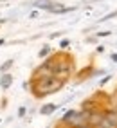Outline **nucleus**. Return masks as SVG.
I'll return each mask as SVG.
<instances>
[{
	"instance_id": "16",
	"label": "nucleus",
	"mask_w": 117,
	"mask_h": 128,
	"mask_svg": "<svg viewBox=\"0 0 117 128\" xmlns=\"http://www.w3.org/2000/svg\"><path fill=\"white\" fill-rule=\"evenodd\" d=\"M94 128H105V126H94Z\"/></svg>"
},
{
	"instance_id": "8",
	"label": "nucleus",
	"mask_w": 117,
	"mask_h": 128,
	"mask_svg": "<svg viewBox=\"0 0 117 128\" xmlns=\"http://www.w3.org/2000/svg\"><path fill=\"white\" fill-rule=\"evenodd\" d=\"M16 117H18V119H25L27 117V108L25 106H20L18 112H16Z\"/></svg>"
},
{
	"instance_id": "4",
	"label": "nucleus",
	"mask_w": 117,
	"mask_h": 128,
	"mask_svg": "<svg viewBox=\"0 0 117 128\" xmlns=\"http://www.w3.org/2000/svg\"><path fill=\"white\" fill-rule=\"evenodd\" d=\"M13 74L11 72H4V74H0V88H2L4 92L7 88H11V85H13Z\"/></svg>"
},
{
	"instance_id": "15",
	"label": "nucleus",
	"mask_w": 117,
	"mask_h": 128,
	"mask_svg": "<svg viewBox=\"0 0 117 128\" xmlns=\"http://www.w3.org/2000/svg\"><path fill=\"white\" fill-rule=\"evenodd\" d=\"M110 58H112V62H117V54H112Z\"/></svg>"
},
{
	"instance_id": "10",
	"label": "nucleus",
	"mask_w": 117,
	"mask_h": 128,
	"mask_svg": "<svg viewBox=\"0 0 117 128\" xmlns=\"http://www.w3.org/2000/svg\"><path fill=\"white\" fill-rule=\"evenodd\" d=\"M61 34H63V31H54V32H51V34H49V38L52 40V38H58V36H61Z\"/></svg>"
},
{
	"instance_id": "2",
	"label": "nucleus",
	"mask_w": 117,
	"mask_h": 128,
	"mask_svg": "<svg viewBox=\"0 0 117 128\" xmlns=\"http://www.w3.org/2000/svg\"><path fill=\"white\" fill-rule=\"evenodd\" d=\"M32 6L36 9H43L47 13H52V14H67V13H72L78 9V7H65L58 0H36V2H32Z\"/></svg>"
},
{
	"instance_id": "17",
	"label": "nucleus",
	"mask_w": 117,
	"mask_h": 128,
	"mask_svg": "<svg viewBox=\"0 0 117 128\" xmlns=\"http://www.w3.org/2000/svg\"><path fill=\"white\" fill-rule=\"evenodd\" d=\"M0 2H9V0H0Z\"/></svg>"
},
{
	"instance_id": "6",
	"label": "nucleus",
	"mask_w": 117,
	"mask_h": 128,
	"mask_svg": "<svg viewBox=\"0 0 117 128\" xmlns=\"http://www.w3.org/2000/svg\"><path fill=\"white\" fill-rule=\"evenodd\" d=\"M51 54H52V47L51 45H43V47L40 49V52H38V58L40 60H45V58H49Z\"/></svg>"
},
{
	"instance_id": "11",
	"label": "nucleus",
	"mask_w": 117,
	"mask_h": 128,
	"mask_svg": "<svg viewBox=\"0 0 117 128\" xmlns=\"http://www.w3.org/2000/svg\"><path fill=\"white\" fill-rule=\"evenodd\" d=\"M99 36H110V31H101V32H97L96 38H99Z\"/></svg>"
},
{
	"instance_id": "13",
	"label": "nucleus",
	"mask_w": 117,
	"mask_h": 128,
	"mask_svg": "<svg viewBox=\"0 0 117 128\" xmlns=\"http://www.w3.org/2000/svg\"><path fill=\"white\" fill-rule=\"evenodd\" d=\"M108 81H110V76H106V78H103V80H101V85H105V83H108Z\"/></svg>"
},
{
	"instance_id": "1",
	"label": "nucleus",
	"mask_w": 117,
	"mask_h": 128,
	"mask_svg": "<svg viewBox=\"0 0 117 128\" xmlns=\"http://www.w3.org/2000/svg\"><path fill=\"white\" fill-rule=\"evenodd\" d=\"M65 87V80L58 78V76H45V78H36L29 80V90L32 92V96L36 99H41L45 96L60 92Z\"/></svg>"
},
{
	"instance_id": "12",
	"label": "nucleus",
	"mask_w": 117,
	"mask_h": 128,
	"mask_svg": "<svg viewBox=\"0 0 117 128\" xmlns=\"http://www.w3.org/2000/svg\"><path fill=\"white\" fill-rule=\"evenodd\" d=\"M29 18H38V11H31L29 13Z\"/></svg>"
},
{
	"instance_id": "9",
	"label": "nucleus",
	"mask_w": 117,
	"mask_h": 128,
	"mask_svg": "<svg viewBox=\"0 0 117 128\" xmlns=\"http://www.w3.org/2000/svg\"><path fill=\"white\" fill-rule=\"evenodd\" d=\"M69 45H70V40H67V38L60 42V47H61V49H67V47H69Z\"/></svg>"
},
{
	"instance_id": "3",
	"label": "nucleus",
	"mask_w": 117,
	"mask_h": 128,
	"mask_svg": "<svg viewBox=\"0 0 117 128\" xmlns=\"http://www.w3.org/2000/svg\"><path fill=\"white\" fill-rule=\"evenodd\" d=\"M99 126L105 128H117V110H110V112L103 114V121Z\"/></svg>"
},
{
	"instance_id": "7",
	"label": "nucleus",
	"mask_w": 117,
	"mask_h": 128,
	"mask_svg": "<svg viewBox=\"0 0 117 128\" xmlns=\"http://www.w3.org/2000/svg\"><path fill=\"white\" fill-rule=\"evenodd\" d=\"M13 65H14V58H9V60H5V62H4L2 65H0V74H4V72H9Z\"/></svg>"
},
{
	"instance_id": "14",
	"label": "nucleus",
	"mask_w": 117,
	"mask_h": 128,
	"mask_svg": "<svg viewBox=\"0 0 117 128\" xmlns=\"http://www.w3.org/2000/svg\"><path fill=\"white\" fill-rule=\"evenodd\" d=\"M5 42H7V40H5V38H0V47H2V45H4V44H5Z\"/></svg>"
},
{
	"instance_id": "5",
	"label": "nucleus",
	"mask_w": 117,
	"mask_h": 128,
	"mask_svg": "<svg viewBox=\"0 0 117 128\" xmlns=\"http://www.w3.org/2000/svg\"><path fill=\"white\" fill-rule=\"evenodd\" d=\"M56 110H58V105H56V103H45L43 106H40L38 112H40L41 116H52Z\"/></svg>"
}]
</instances>
